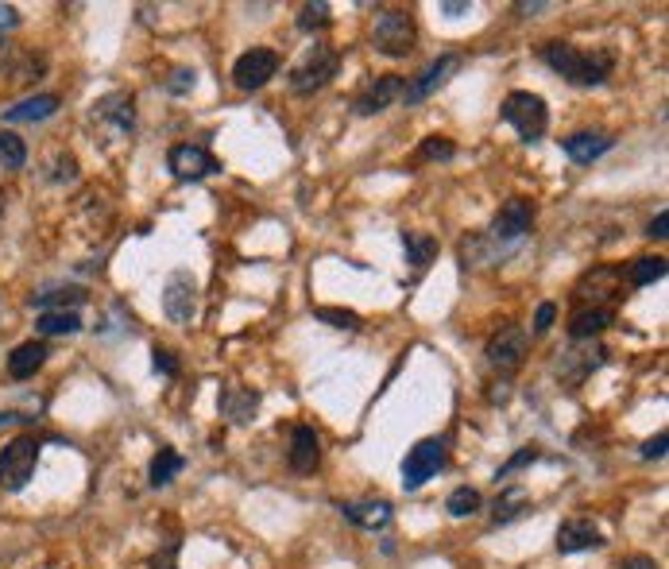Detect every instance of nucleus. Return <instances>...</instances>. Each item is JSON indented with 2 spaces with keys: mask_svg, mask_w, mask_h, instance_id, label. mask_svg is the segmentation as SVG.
I'll use <instances>...</instances> for the list:
<instances>
[{
  "mask_svg": "<svg viewBox=\"0 0 669 569\" xmlns=\"http://www.w3.org/2000/svg\"><path fill=\"white\" fill-rule=\"evenodd\" d=\"M542 62L550 70H557L561 78H569L573 86H600V82H608L611 70H615V51H608V47L577 51L573 43L553 39V43L542 47Z\"/></svg>",
  "mask_w": 669,
  "mask_h": 569,
  "instance_id": "f257e3e1",
  "label": "nucleus"
},
{
  "mask_svg": "<svg viewBox=\"0 0 669 569\" xmlns=\"http://www.w3.org/2000/svg\"><path fill=\"white\" fill-rule=\"evenodd\" d=\"M414 39H418V24L407 8H383L372 24V47L387 59H403L414 51Z\"/></svg>",
  "mask_w": 669,
  "mask_h": 569,
  "instance_id": "f03ea898",
  "label": "nucleus"
},
{
  "mask_svg": "<svg viewBox=\"0 0 669 569\" xmlns=\"http://www.w3.org/2000/svg\"><path fill=\"white\" fill-rule=\"evenodd\" d=\"M337 66H341V55L333 51V47H325V43H314L302 59L291 66V93L298 97H310V93L325 90L333 78H337Z\"/></svg>",
  "mask_w": 669,
  "mask_h": 569,
  "instance_id": "7ed1b4c3",
  "label": "nucleus"
},
{
  "mask_svg": "<svg viewBox=\"0 0 669 569\" xmlns=\"http://www.w3.org/2000/svg\"><path fill=\"white\" fill-rule=\"evenodd\" d=\"M503 120H507L523 140H542L546 128H550V109H546V101H542L538 93L515 90V93H507V101H503Z\"/></svg>",
  "mask_w": 669,
  "mask_h": 569,
  "instance_id": "20e7f679",
  "label": "nucleus"
},
{
  "mask_svg": "<svg viewBox=\"0 0 669 569\" xmlns=\"http://www.w3.org/2000/svg\"><path fill=\"white\" fill-rule=\"evenodd\" d=\"M35 465H39V442L31 434L12 438L0 450V488L4 492H24L28 480L35 477Z\"/></svg>",
  "mask_w": 669,
  "mask_h": 569,
  "instance_id": "39448f33",
  "label": "nucleus"
},
{
  "mask_svg": "<svg viewBox=\"0 0 669 569\" xmlns=\"http://www.w3.org/2000/svg\"><path fill=\"white\" fill-rule=\"evenodd\" d=\"M441 469H445V442H441V438H422V442L407 453V461H403V488L414 492V488H422L426 480H434Z\"/></svg>",
  "mask_w": 669,
  "mask_h": 569,
  "instance_id": "423d86ee",
  "label": "nucleus"
},
{
  "mask_svg": "<svg viewBox=\"0 0 669 569\" xmlns=\"http://www.w3.org/2000/svg\"><path fill=\"white\" fill-rule=\"evenodd\" d=\"M275 74H279V55H275L271 47H252V51H244V55L233 62V82L248 93L263 90Z\"/></svg>",
  "mask_w": 669,
  "mask_h": 569,
  "instance_id": "0eeeda50",
  "label": "nucleus"
},
{
  "mask_svg": "<svg viewBox=\"0 0 669 569\" xmlns=\"http://www.w3.org/2000/svg\"><path fill=\"white\" fill-rule=\"evenodd\" d=\"M530 225H534V202H530V198H507L503 210L495 213L488 237H492L495 244H519V240L530 233Z\"/></svg>",
  "mask_w": 669,
  "mask_h": 569,
  "instance_id": "6e6552de",
  "label": "nucleus"
},
{
  "mask_svg": "<svg viewBox=\"0 0 669 569\" xmlns=\"http://www.w3.org/2000/svg\"><path fill=\"white\" fill-rule=\"evenodd\" d=\"M526 349H530V333H526L523 326H503V330L488 341L484 357H488V364H492L495 372H515L526 360Z\"/></svg>",
  "mask_w": 669,
  "mask_h": 569,
  "instance_id": "1a4fd4ad",
  "label": "nucleus"
},
{
  "mask_svg": "<svg viewBox=\"0 0 669 569\" xmlns=\"http://www.w3.org/2000/svg\"><path fill=\"white\" fill-rule=\"evenodd\" d=\"M163 314L175 322V326H190L198 318V287L186 271H175L163 287Z\"/></svg>",
  "mask_w": 669,
  "mask_h": 569,
  "instance_id": "9d476101",
  "label": "nucleus"
},
{
  "mask_svg": "<svg viewBox=\"0 0 669 569\" xmlns=\"http://www.w3.org/2000/svg\"><path fill=\"white\" fill-rule=\"evenodd\" d=\"M399 97H403V78L399 74H379V78H372L364 90L352 97V113L356 117H376L391 101H399Z\"/></svg>",
  "mask_w": 669,
  "mask_h": 569,
  "instance_id": "9b49d317",
  "label": "nucleus"
},
{
  "mask_svg": "<svg viewBox=\"0 0 669 569\" xmlns=\"http://www.w3.org/2000/svg\"><path fill=\"white\" fill-rule=\"evenodd\" d=\"M167 167H171V175L182 182H198L205 179V175H213V171H221L217 159H213L202 144H175V148L167 151Z\"/></svg>",
  "mask_w": 669,
  "mask_h": 569,
  "instance_id": "f8f14e48",
  "label": "nucleus"
},
{
  "mask_svg": "<svg viewBox=\"0 0 669 569\" xmlns=\"http://www.w3.org/2000/svg\"><path fill=\"white\" fill-rule=\"evenodd\" d=\"M461 70V55H441V59H434L410 86H403V101L407 105H418V101H426L430 93H437L453 74Z\"/></svg>",
  "mask_w": 669,
  "mask_h": 569,
  "instance_id": "ddd939ff",
  "label": "nucleus"
},
{
  "mask_svg": "<svg viewBox=\"0 0 669 569\" xmlns=\"http://www.w3.org/2000/svg\"><path fill=\"white\" fill-rule=\"evenodd\" d=\"M596 546H604V531L588 515H573L557 527V550L561 554H581V550H596Z\"/></svg>",
  "mask_w": 669,
  "mask_h": 569,
  "instance_id": "4468645a",
  "label": "nucleus"
},
{
  "mask_svg": "<svg viewBox=\"0 0 669 569\" xmlns=\"http://www.w3.org/2000/svg\"><path fill=\"white\" fill-rule=\"evenodd\" d=\"M294 473H314L321 465V438L314 434V426L298 422L291 430V453H287Z\"/></svg>",
  "mask_w": 669,
  "mask_h": 569,
  "instance_id": "2eb2a0df",
  "label": "nucleus"
},
{
  "mask_svg": "<svg viewBox=\"0 0 669 569\" xmlns=\"http://www.w3.org/2000/svg\"><path fill=\"white\" fill-rule=\"evenodd\" d=\"M561 148L573 163H596L600 155H608L615 148V136L611 132H573V136L561 140Z\"/></svg>",
  "mask_w": 669,
  "mask_h": 569,
  "instance_id": "dca6fc26",
  "label": "nucleus"
},
{
  "mask_svg": "<svg viewBox=\"0 0 669 569\" xmlns=\"http://www.w3.org/2000/svg\"><path fill=\"white\" fill-rule=\"evenodd\" d=\"M573 295H577L581 302H592V306H600L604 299H615V295H619V268L588 271L581 283H577Z\"/></svg>",
  "mask_w": 669,
  "mask_h": 569,
  "instance_id": "f3484780",
  "label": "nucleus"
},
{
  "mask_svg": "<svg viewBox=\"0 0 669 569\" xmlns=\"http://www.w3.org/2000/svg\"><path fill=\"white\" fill-rule=\"evenodd\" d=\"M136 101H132V93H109V97H101L97 105H93V117L109 120L117 132H132L136 128V109H132Z\"/></svg>",
  "mask_w": 669,
  "mask_h": 569,
  "instance_id": "a211bd4d",
  "label": "nucleus"
},
{
  "mask_svg": "<svg viewBox=\"0 0 669 569\" xmlns=\"http://www.w3.org/2000/svg\"><path fill=\"white\" fill-rule=\"evenodd\" d=\"M341 515L356 523L360 531H383L391 523V504L387 500H356V504H345Z\"/></svg>",
  "mask_w": 669,
  "mask_h": 569,
  "instance_id": "6ab92c4d",
  "label": "nucleus"
},
{
  "mask_svg": "<svg viewBox=\"0 0 669 569\" xmlns=\"http://www.w3.org/2000/svg\"><path fill=\"white\" fill-rule=\"evenodd\" d=\"M62 105L59 93H35L28 101H20V105H12V109H4V120L8 124H24V120H47L55 117Z\"/></svg>",
  "mask_w": 669,
  "mask_h": 569,
  "instance_id": "aec40b11",
  "label": "nucleus"
},
{
  "mask_svg": "<svg viewBox=\"0 0 669 569\" xmlns=\"http://www.w3.org/2000/svg\"><path fill=\"white\" fill-rule=\"evenodd\" d=\"M43 364H47V345H43V341H24V345H16L12 357H8V376H12V380H31Z\"/></svg>",
  "mask_w": 669,
  "mask_h": 569,
  "instance_id": "412c9836",
  "label": "nucleus"
},
{
  "mask_svg": "<svg viewBox=\"0 0 669 569\" xmlns=\"http://www.w3.org/2000/svg\"><path fill=\"white\" fill-rule=\"evenodd\" d=\"M611 322H615V314H611L608 306H588V310H577V314L569 318V333H573L577 341H588V337L608 330Z\"/></svg>",
  "mask_w": 669,
  "mask_h": 569,
  "instance_id": "4be33fe9",
  "label": "nucleus"
},
{
  "mask_svg": "<svg viewBox=\"0 0 669 569\" xmlns=\"http://www.w3.org/2000/svg\"><path fill=\"white\" fill-rule=\"evenodd\" d=\"M256 407H260V391H252V388H233V391H225V399H221V411H225V419L236 422V426L252 422Z\"/></svg>",
  "mask_w": 669,
  "mask_h": 569,
  "instance_id": "5701e85b",
  "label": "nucleus"
},
{
  "mask_svg": "<svg viewBox=\"0 0 669 569\" xmlns=\"http://www.w3.org/2000/svg\"><path fill=\"white\" fill-rule=\"evenodd\" d=\"M182 465H186V461H182V453L171 450V446H163V450L151 457V469H147L151 488H167V484H171V480L182 473Z\"/></svg>",
  "mask_w": 669,
  "mask_h": 569,
  "instance_id": "b1692460",
  "label": "nucleus"
},
{
  "mask_svg": "<svg viewBox=\"0 0 669 569\" xmlns=\"http://www.w3.org/2000/svg\"><path fill=\"white\" fill-rule=\"evenodd\" d=\"M35 326H39L43 337H66V333L82 330V318H78L74 310H43Z\"/></svg>",
  "mask_w": 669,
  "mask_h": 569,
  "instance_id": "393cba45",
  "label": "nucleus"
},
{
  "mask_svg": "<svg viewBox=\"0 0 669 569\" xmlns=\"http://www.w3.org/2000/svg\"><path fill=\"white\" fill-rule=\"evenodd\" d=\"M403 248H407V264L414 268H430V260L437 256V240L430 233H403Z\"/></svg>",
  "mask_w": 669,
  "mask_h": 569,
  "instance_id": "a878e982",
  "label": "nucleus"
},
{
  "mask_svg": "<svg viewBox=\"0 0 669 569\" xmlns=\"http://www.w3.org/2000/svg\"><path fill=\"white\" fill-rule=\"evenodd\" d=\"M658 279H666V260H662V256H639V260L627 268V283H631V287H650V283H658Z\"/></svg>",
  "mask_w": 669,
  "mask_h": 569,
  "instance_id": "bb28decb",
  "label": "nucleus"
},
{
  "mask_svg": "<svg viewBox=\"0 0 669 569\" xmlns=\"http://www.w3.org/2000/svg\"><path fill=\"white\" fill-rule=\"evenodd\" d=\"M484 508V500H480V492L476 488H468V484H461V488H453L449 492V500H445V511L453 515V519H465V515H476V511Z\"/></svg>",
  "mask_w": 669,
  "mask_h": 569,
  "instance_id": "cd10ccee",
  "label": "nucleus"
},
{
  "mask_svg": "<svg viewBox=\"0 0 669 569\" xmlns=\"http://www.w3.org/2000/svg\"><path fill=\"white\" fill-rule=\"evenodd\" d=\"M0 163L8 167V171H20L24 163H28V144L16 136V132H0Z\"/></svg>",
  "mask_w": 669,
  "mask_h": 569,
  "instance_id": "c85d7f7f",
  "label": "nucleus"
},
{
  "mask_svg": "<svg viewBox=\"0 0 669 569\" xmlns=\"http://www.w3.org/2000/svg\"><path fill=\"white\" fill-rule=\"evenodd\" d=\"M66 302H70V306L86 302V291L66 287V291H43V295H31V306H43V310H66Z\"/></svg>",
  "mask_w": 669,
  "mask_h": 569,
  "instance_id": "c756f323",
  "label": "nucleus"
},
{
  "mask_svg": "<svg viewBox=\"0 0 669 569\" xmlns=\"http://www.w3.org/2000/svg\"><path fill=\"white\" fill-rule=\"evenodd\" d=\"M314 318H318V322H329L333 330H360V314H352V310H337V306H318V310H314Z\"/></svg>",
  "mask_w": 669,
  "mask_h": 569,
  "instance_id": "7c9ffc66",
  "label": "nucleus"
},
{
  "mask_svg": "<svg viewBox=\"0 0 669 569\" xmlns=\"http://www.w3.org/2000/svg\"><path fill=\"white\" fill-rule=\"evenodd\" d=\"M329 28V4L318 0V4H302L298 12V31H321Z\"/></svg>",
  "mask_w": 669,
  "mask_h": 569,
  "instance_id": "2f4dec72",
  "label": "nucleus"
},
{
  "mask_svg": "<svg viewBox=\"0 0 669 569\" xmlns=\"http://www.w3.org/2000/svg\"><path fill=\"white\" fill-rule=\"evenodd\" d=\"M526 500L523 488H507L499 500H495V523H507V519H515L519 515V504Z\"/></svg>",
  "mask_w": 669,
  "mask_h": 569,
  "instance_id": "473e14b6",
  "label": "nucleus"
},
{
  "mask_svg": "<svg viewBox=\"0 0 669 569\" xmlns=\"http://www.w3.org/2000/svg\"><path fill=\"white\" fill-rule=\"evenodd\" d=\"M538 461V446H523V450L515 453L507 465H499V473H495V484H503L507 477H515L519 469H526V465H534Z\"/></svg>",
  "mask_w": 669,
  "mask_h": 569,
  "instance_id": "72a5a7b5",
  "label": "nucleus"
},
{
  "mask_svg": "<svg viewBox=\"0 0 669 569\" xmlns=\"http://www.w3.org/2000/svg\"><path fill=\"white\" fill-rule=\"evenodd\" d=\"M453 155H457V148H453L445 136H426L422 148H418V159H441V163H445V159H453Z\"/></svg>",
  "mask_w": 669,
  "mask_h": 569,
  "instance_id": "f704fd0d",
  "label": "nucleus"
},
{
  "mask_svg": "<svg viewBox=\"0 0 669 569\" xmlns=\"http://www.w3.org/2000/svg\"><path fill=\"white\" fill-rule=\"evenodd\" d=\"M194 86H198V74H194V70H186V66H178L175 74H171V82H167V93L182 97V93H190Z\"/></svg>",
  "mask_w": 669,
  "mask_h": 569,
  "instance_id": "c9c22d12",
  "label": "nucleus"
},
{
  "mask_svg": "<svg viewBox=\"0 0 669 569\" xmlns=\"http://www.w3.org/2000/svg\"><path fill=\"white\" fill-rule=\"evenodd\" d=\"M151 364H155V372H159V376H178V360H175V353H167V349H155V353H151Z\"/></svg>",
  "mask_w": 669,
  "mask_h": 569,
  "instance_id": "e433bc0d",
  "label": "nucleus"
},
{
  "mask_svg": "<svg viewBox=\"0 0 669 569\" xmlns=\"http://www.w3.org/2000/svg\"><path fill=\"white\" fill-rule=\"evenodd\" d=\"M151 569H178V542H167V546L151 558Z\"/></svg>",
  "mask_w": 669,
  "mask_h": 569,
  "instance_id": "4c0bfd02",
  "label": "nucleus"
},
{
  "mask_svg": "<svg viewBox=\"0 0 669 569\" xmlns=\"http://www.w3.org/2000/svg\"><path fill=\"white\" fill-rule=\"evenodd\" d=\"M553 318H557V306H553V302H542V306H538V314H534V333L550 330Z\"/></svg>",
  "mask_w": 669,
  "mask_h": 569,
  "instance_id": "58836bf2",
  "label": "nucleus"
},
{
  "mask_svg": "<svg viewBox=\"0 0 669 569\" xmlns=\"http://www.w3.org/2000/svg\"><path fill=\"white\" fill-rule=\"evenodd\" d=\"M666 446H669V434L662 430V434H654V438L642 446V457H646V461H654V457H666Z\"/></svg>",
  "mask_w": 669,
  "mask_h": 569,
  "instance_id": "ea45409f",
  "label": "nucleus"
},
{
  "mask_svg": "<svg viewBox=\"0 0 669 569\" xmlns=\"http://www.w3.org/2000/svg\"><path fill=\"white\" fill-rule=\"evenodd\" d=\"M646 237H654V240H666L669 237V213L666 210H658V217L646 225Z\"/></svg>",
  "mask_w": 669,
  "mask_h": 569,
  "instance_id": "a19ab883",
  "label": "nucleus"
},
{
  "mask_svg": "<svg viewBox=\"0 0 669 569\" xmlns=\"http://www.w3.org/2000/svg\"><path fill=\"white\" fill-rule=\"evenodd\" d=\"M12 28H20V12H16L12 4H0V35Z\"/></svg>",
  "mask_w": 669,
  "mask_h": 569,
  "instance_id": "79ce46f5",
  "label": "nucleus"
},
{
  "mask_svg": "<svg viewBox=\"0 0 669 569\" xmlns=\"http://www.w3.org/2000/svg\"><path fill=\"white\" fill-rule=\"evenodd\" d=\"M74 175H78V163H74V155H62V159H59V171H55V179H59V182L62 179L70 182Z\"/></svg>",
  "mask_w": 669,
  "mask_h": 569,
  "instance_id": "37998d69",
  "label": "nucleus"
},
{
  "mask_svg": "<svg viewBox=\"0 0 669 569\" xmlns=\"http://www.w3.org/2000/svg\"><path fill=\"white\" fill-rule=\"evenodd\" d=\"M619 569H662V566H658L654 558H646V554H635V558H627Z\"/></svg>",
  "mask_w": 669,
  "mask_h": 569,
  "instance_id": "c03bdc74",
  "label": "nucleus"
},
{
  "mask_svg": "<svg viewBox=\"0 0 669 569\" xmlns=\"http://www.w3.org/2000/svg\"><path fill=\"white\" fill-rule=\"evenodd\" d=\"M12 62H16V47H12V43L0 35V70H8Z\"/></svg>",
  "mask_w": 669,
  "mask_h": 569,
  "instance_id": "a18cd8bd",
  "label": "nucleus"
},
{
  "mask_svg": "<svg viewBox=\"0 0 669 569\" xmlns=\"http://www.w3.org/2000/svg\"><path fill=\"white\" fill-rule=\"evenodd\" d=\"M468 8H472L468 0H445V4H441V12H445V16H461V12H468Z\"/></svg>",
  "mask_w": 669,
  "mask_h": 569,
  "instance_id": "49530a36",
  "label": "nucleus"
},
{
  "mask_svg": "<svg viewBox=\"0 0 669 569\" xmlns=\"http://www.w3.org/2000/svg\"><path fill=\"white\" fill-rule=\"evenodd\" d=\"M542 8H550V4H542V0H534V4H515V12H542Z\"/></svg>",
  "mask_w": 669,
  "mask_h": 569,
  "instance_id": "de8ad7c7",
  "label": "nucleus"
}]
</instances>
